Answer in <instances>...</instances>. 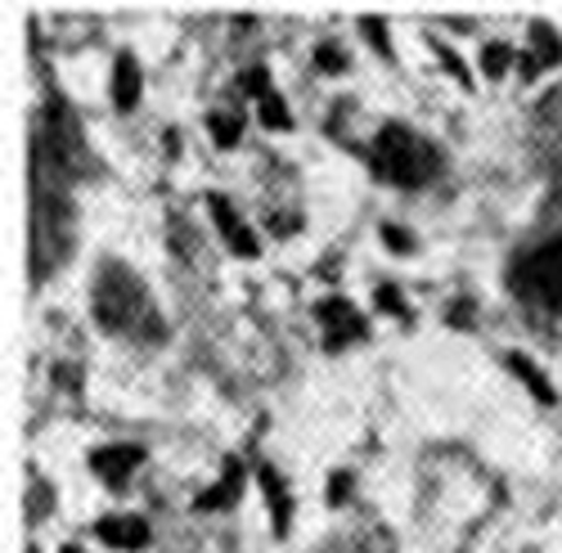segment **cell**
<instances>
[{
  "label": "cell",
  "mask_w": 562,
  "mask_h": 553,
  "mask_svg": "<svg viewBox=\"0 0 562 553\" xmlns=\"http://www.w3.org/2000/svg\"><path fill=\"white\" fill-rule=\"evenodd\" d=\"M95 319L104 329H122V334H145L154 338V325H162L145 284L135 280V274L126 266H109L100 274V284H95Z\"/></svg>",
  "instance_id": "obj_1"
},
{
  "label": "cell",
  "mask_w": 562,
  "mask_h": 553,
  "mask_svg": "<svg viewBox=\"0 0 562 553\" xmlns=\"http://www.w3.org/2000/svg\"><path fill=\"white\" fill-rule=\"evenodd\" d=\"M373 171L392 184H428L437 176V154L405 126H387L373 145Z\"/></svg>",
  "instance_id": "obj_2"
},
{
  "label": "cell",
  "mask_w": 562,
  "mask_h": 553,
  "mask_svg": "<svg viewBox=\"0 0 562 553\" xmlns=\"http://www.w3.org/2000/svg\"><path fill=\"white\" fill-rule=\"evenodd\" d=\"M100 535H104L109 544H122V549H139V544L149 540V527L139 522V518H131V514H117V518L100 522Z\"/></svg>",
  "instance_id": "obj_3"
},
{
  "label": "cell",
  "mask_w": 562,
  "mask_h": 553,
  "mask_svg": "<svg viewBox=\"0 0 562 553\" xmlns=\"http://www.w3.org/2000/svg\"><path fill=\"white\" fill-rule=\"evenodd\" d=\"M113 100H117V109H131V104L139 100V72H135V59H117Z\"/></svg>",
  "instance_id": "obj_4"
},
{
  "label": "cell",
  "mask_w": 562,
  "mask_h": 553,
  "mask_svg": "<svg viewBox=\"0 0 562 553\" xmlns=\"http://www.w3.org/2000/svg\"><path fill=\"white\" fill-rule=\"evenodd\" d=\"M135 459H139V450H131V445H126V450H122V445H113V450H100V454H95V464H100V473H104V477H113V482H117V477H126V473H131L126 464H135Z\"/></svg>",
  "instance_id": "obj_5"
},
{
  "label": "cell",
  "mask_w": 562,
  "mask_h": 553,
  "mask_svg": "<svg viewBox=\"0 0 562 553\" xmlns=\"http://www.w3.org/2000/svg\"><path fill=\"white\" fill-rule=\"evenodd\" d=\"M508 360H513V374H518V379H522V383H527V387H531V392H536L540 400H553V387H549V383H544V379L536 374V369H531V360H527V356H508Z\"/></svg>",
  "instance_id": "obj_6"
},
{
  "label": "cell",
  "mask_w": 562,
  "mask_h": 553,
  "mask_svg": "<svg viewBox=\"0 0 562 553\" xmlns=\"http://www.w3.org/2000/svg\"><path fill=\"white\" fill-rule=\"evenodd\" d=\"M234 495H239V469L229 464V473L216 482V490H207V495H203V509H221V504H225V499H234Z\"/></svg>",
  "instance_id": "obj_7"
},
{
  "label": "cell",
  "mask_w": 562,
  "mask_h": 553,
  "mask_svg": "<svg viewBox=\"0 0 562 553\" xmlns=\"http://www.w3.org/2000/svg\"><path fill=\"white\" fill-rule=\"evenodd\" d=\"M212 135H216V145H234V140H239V117L216 113L212 117Z\"/></svg>",
  "instance_id": "obj_8"
},
{
  "label": "cell",
  "mask_w": 562,
  "mask_h": 553,
  "mask_svg": "<svg viewBox=\"0 0 562 553\" xmlns=\"http://www.w3.org/2000/svg\"><path fill=\"white\" fill-rule=\"evenodd\" d=\"M383 239H387L396 252H409V248H414V239H409V235H401V229H392V225L383 229Z\"/></svg>",
  "instance_id": "obj_9"
},
{
  "label": "cell",
  "mask_w": 562,
  "mask_h": 553,
  "mask_svg": "<svg viewBox=\"0 0 562 553\" xmlns=\"http://www.w3.org/2000/svg\"><path fill=\"white\" fill-rule=\"evenodd\" d=\"M319 64L324 68H342V50L338 45H319Z\"/></svg>",
  "instance_id": "obj_10"
}]
</instances>
